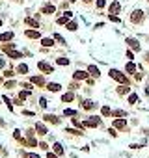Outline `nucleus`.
I'll use <instances>...</instances> for the list:
<instances>
[{"instance_id": "obj_35", "label": "nucleus", "mask_w": 149, "mask_h": 158, "mask_svg": "<svg viewBox=\"0 0 149 158\" xmlns=\"http://www.w3.org/2000/svg\"><path fill=\"white\" fill-rule=\"evenodd\" d=\"M39 106H41V108H47V99H41V101H39Z\"/></svg>"}, {"instance_id": "obj_45", "label": "nucleus", "mask_w": 149, "mask_h": 158, "mask_svg": "<svg viewBox=\"0 0 149 158\" xmlns=\"http://www.w3.org/2000/svg\"><path fill=\"white\" fill-rule=\"evenodd\" d=\"M54 2H56V0H54Z\"/></svg>"}, {"instance_id": "obj_23", "label": "nucleus", "mask_w": 149, "mask_h": 158, "mask_svg": "<svg viewBox=\"0 0 149 158\" xmlns=\"http://www.w3.org/2000/svg\"><path fill=\"white\" fill-rule=\"evenodd\" d=\"M54 153H56V155H64V147H62V143H54Z\"/></svg>"}, {"instance_id": "obj_30", "label": "nucleus", "mask_w": 149, "mask_h": 158, "mask_svg": "<svg viewBox=\"0 0 149 158\" xmlns=\"http://www.w3.org/2000/svg\"><path fill=\"white\" fill-rule=\"evenodd\" d=\"M58 63H60V65H69V60L67 58H58Z\"/></svg>"}, {"instance_id": "obj_14", "label": "nucleus", "mask_w": 149, "mask_h": 158, "mask_svg": "<svg viewBox=\"0 0 149 158\" xmlns=\"http://www.w3.org/2000/svg\"><path fill=\"white\" fill-rule=\"evenodd\" d=\"M26 37L37 39V37H39V32H37V30H26Z\"/></svg>"}, {"instance_id": "obj_2", "label": "nucleus", "mask_w": 149, "mask_h": 158, "mask_svg": "<svg viewBox=\"0 0 149 158\" xmlns=\"http://www.w3.org/2000/svg\"><path fill=\"white\" fill-rule=\"evenodd\" d=\"M37 67H39V71H43V73H54V67L50 65V63H47V61H39L37 63Z\"/></svg>"}, {"instance_id": "obj_42", "label": "nucleus", "mask_w": 149, "mask_h": 158, "mask_svg": "<svg viewBox=\"0 0 149 158\" xmlns=\"http://www.w3.org/2000/svg\"><path fill=\"white\" fill-rule=\"evenodd\" d=\"M84 2H91V0H84Z\"/></svg>"}, {"instance_id": "obj_12", "label": "nucleus", "mask_w": 149, "mask_h": 158, "mask_svg": "<svg viewBox=\"0 0 149 158\" xmlns=\"http://www.w3.org/2000/svg\"><path fill=\"white\" fill-rule=\"evenodd\" d=\"M95 106H97V102H93V101H84L82 108H84V110H93Z\"/></svg>"}, {"instance_id": "obj_8", "label": "nucleus", "mask_w": 149, "mask_h": 158, "mask_svg": "<svg viewBox=\"0 0 149 158\" xmlns=\"http://www.w3.org/2000/svg\"><path fill=\"white\" fill-rule=\"evenodd\" d=\"M88 74L89 73H86V71H77L73 76H74V80H84V78H88Z\"/></svg>"}, {"instance_id": "obj_38", "label": "nucleus", "mask_w": 149, "mask_h": 158, "mask_svg": "<svg viewBox=\"0 0 149 158\" xmlns=\"http://www.w3.org/2000/svg\"><path fill=\"white\" fill-rule=\"evenodd\" d=\"M110 21H112V22H119V17H116V15H110Z\"/></svg>"}, {"instance_id": "obj_34", "label": "nucleus", "mask_w": 149, "mask_h": 158, "mask_svg": "<svg viewBox=\"0 0 149 158\" xmlns=\"http://www.w3.org/2000/svg\"><path fill=\"white\" fill-rule=\"evenodd\" d=\"M4 88H7V89H13V88H15V82H7V84L4 86Z\"/></svg>"}, {"instance_id": "obj_33", "label": "nucleus", "mask_w": 149, "mask_h": 158, "mask_svg": "<svg viewBox=\"0 0 149 158\" xmlns=\"http://www.w3.org/2000/svg\"><path fill=\"white\" fill-rule=\"evenodd\" d=\"M54 39H56V41H60V43H65V41H64V37H62L60 34H54Z\"/></svg>"}, {"instance_id": "obj_6", "label": "nucleus", "mask_w": 149, "mask_h": 158, "mask_svg": "<svg viewBox=\"0 0 149 158\" xmlns=\"http://www.w3.org/2000/svg\"><path fill=\"white\" fill-rule=\"evenodd\" d=\"M13 32H4V34H0V41H11V39H13Z\"/></svg>"}, {"instance_id": "obj_29", "label": "nucleus", "mask_w": 149, "mask_h": 158, "mask_svg": "<svg viewBox=\"0 0 149 158\" xmlns=\"http://www.w3.org/2000/svg\"><path fill=\"white\" fill-rule=\"evenodd\" d=\"M67 30L69 32H74V30H77V22H67Z\"/></svg>"}, {"instance_id": "obj_13", "label": "nucleus", "mask_w": 149, "mask_h": 158, "mask_svg": "<svg viewBox=\"0 0 149 158\" xmlns=\"http://www.w3.org/2000/svg\"><path fill=\"white\" fill-rule=\"evenodd\" d=\"M71 19V11H67V13L64 15V17H60L58 19V24H67V21Z\"/></svg>"}, {"instance_id": "obj_3", "label": "nucleus", "mask_w": 149, "mask_h": 158, "mask_svg": "<svg viewBox=\"0 0 149 158\" xmlns=\"http://www.w3.org/2000/svg\"><path fill=\"white\" fill-rule=\"evenodd\" d=\"M99 125H101L99 117H89V119L84 121V126H99Z\"/></svg>"}, {"instance_id": "obj_18", "label": "nucleus", "mask_w": 149, "mask_h": 158, "mask_svg": "<svg viewBox=\"0 0 149 158\" xmlns=\"http://www.w3.org/2000/svg\"><path fill=\"white\" fill-rule=\"evenodd\" d=\"M114 126H116V128H125L127 123H125V119H116L114 121Z\"/></svg>"}, {"instance_id": "obj_21", "label": "nucleus", "mask_w": 149, "mask_h": 158, "mask_svg": "<svg viewBox=\"0 0 149 158\" xmlns=\"http://www.w3.org/2000/svg\"><path fill=\"white\" fill-rule=\"evenodd\" d=\"M125 71H127V73H131V74H132V73H136V65H134L132 61H131V63H127V67H125Z\"/></svg>"}, {"instance_id": "obj_19", "label": "nucleus", "mask_w": 149, "mask_h": 158, "mask_svg": "<svg viewBox=\"0 0 149 158\" xmlns=\"http://www.w3.org/2000/svg\"><path fill=\"white\" fill-rule=\"evenodd\" d=\"M41 45H43V47H52L54 41H52L50 37H43V39H41Z\"/></svg>"}, {"instance_id": "obj_36", "label": "nucleus", "mask_w": 149, "mask_h": 158, "mask_svg": "<svg viewBox=\"0 0 149 158\" xmlns=\"http://www.w3.org/2000/svg\"><path fill=\"white\" fill-rule=\"evenodd\" d=\"M73 125H74V126H78V128H82V126H84L82 123H78V119H73Z\"/></svg>"}, {"instance_id": "obj_27", "label": "nucleus", "mask_w": 149, "mask_h": 158, "mask_svg": "<svg viewBox=\"0 0 149 158\" xmlns=\"http://www.w3.org/2000/svg\"><path fill=\"white\" fill-rule=\"evenodd\" d=\"M136 101H138V95H136V93H132L131 97H129V104H136Z\"/></svg>"}, {"instance_id": "obj_44", "label": "nucleus", "mask_w": 149, "mask_h": 158, "mask_svg": "<svg viewBox=\"0 0 149 158\" xmlns=\"http://www.w3.org/2000/svg\"><path fill=\"white\" fill-rule=\"evenodd\" d=\"M0 26H2V21H0Z\"/></svg>"}, {"instance_id": "obj_26", "label": "nucleus", "mask_w": 149, "mask_h": 158, "mask_svg": "<svg viewBox=\"0 0 149 158\" xmlns=\"http://www.w3.org/2000/svg\"><path fill=\"white\" fill-rule=\"evenodd\" d=\"M45 121H50V123H60L56 115H45Z\"/></svg>"}, {"instance_id": "obj_40", "label": "nucleus", "mask_w": 149, "mask_h": 158, "mask_svg": "<svg viewBox=\"0 0 149 158\" xmlns=\"http://www.w3.org/2000/svg\"><path fill=\"white\" fill-rule=\"evenodd\" d=\"M4 63H6V61H4V58H0V69L4 67Z\"/></svg>"}, {"instance_id": "obj_15", "label": "nucleus", "mask_w": 149, "mask_h": 158, "mask_svg": "<svg viewBox=\"0 0 149 158\" xmlns=\"http://www.w3.org/2000/svg\"><path fill=\"white\" fill-rule=\"evenodd\" d=\"M127 43H129V47H131V49H136V50H140V43L136 41V39H127Z\"/></svg>"}, {"instance_id": "obj_4", "label": "nucleus", "mask_w": 149, "mask_h": 158, "mask_svg": "<svg viewBox=\"0 0 149 158\" xmlns=\"http://www.w3.org/2000/svg\"><path fill=\"white\" fill-rule=\"evenodd\" d=\"M121 11V4L119 2H112L110 7H108V13H119Z\"/></svg>"}, {"instance_id": "obj_25", "label": "nucleus", "mask_w": 149, "mask_h": 158, "mask_svg": "<svg viewBox=\"0 0 149 158\" xmlns=\"http://www.w3.org/2000/svg\"><path fill=\"white\" fill-rule=\"evenodd\" d=\"M26 24H28V26H34V28H37V21H34V19L32 17H28V19H26Z\"/></svg>"}, {"instance_id": "obj_24", "label": "nucleus", "mask_w": 149, "mask_h": 158, "mask_svg": "<svg viewBox=\"0 0 149 158\" xmlns=\"http://www.w3.org/2000/svg\"><path fill=\"white\" fill-rule=\"evenodd\" d=\"M101 113H103L104 117H110V115H112V110L108 108V106H103V110H101Z\"/></svg>"}, {"instance_id": "obj_17", "label": "nucleus", "mask_w": 149, "mask_h": 158, "mask_svg": "<svg viewBox=\"0 0 149 158\" xmlns=\"http://www.w3.org/2000/svg\"><path fill=\"white\" fill-rule=\"evenodd\" d=\"M30 80H32V84H37V86H45V80H43L41 76H32Z\"/></svg>"}, {"instance_id": "obj_22", "label": "nucleus", "mask_w": 149, "mask_h": 158, "mask_svg": "<svg viewBox=\"0 0 149 158\" xmlns=\"http://www.w3.org/2000/svg\"><path fill=\"white\" fill-rule=\"evenodd\" d=\"M74 99V95L73 93H65V95H62V102H69V101H73Z\"/></svg>"}, {"instance_id": "obj_16", "label": "nucleus", "mask_w": 149, "mask_h": 158, "mask_svg": "<svg viewBox=\"0 0 149 158\" xmlns=\"http://www.w3.org/2000/svg\"><path fill=\"white\" fill-rule=\"evenodd\" d=\"M54 9H56V7H54V6H43V13H45V15H52L54 13Z\"/></svg>"}, {"instance_id": "obj_41", "label": "nucleus", "mask_w": 149, "mask_h": 158, "mask_svg": "<svg viewBox=\"0 0 149 158\" xmlns=\"http://www.w3.org/2000/svg\"><path fill=\"white\" fill-rule=\"evenodd\" d=\"M0 125H6V123H4V121H2V119H0Z\"/></svg>"}, {"instance_id": "obj_39", "label": "nucleus", "mask_w": 149, "mask_h": 158, "mask_svg": "<svg viewBox=\"0 0 149 158\" xmlns=\"http://www.w3.org/2000/svg\"><path fill=\"white\" fill-rule=\"evenodd\" d=\"M47 158H58V155H54V153H47Z\"/></svg>"}, {"instance_id": "obj_43", "label": "nucleus", "mask_w": 149, "mask_h": 158, "mask_svg": "<svg viewBox=\"0 0 149 158\" xmlns=\"http://www.w3.org/2000/svg\"><path fill=\"white\" fill-rule=\"evenodd\" d=\"M69 2H74V0H69Z\"/></svg>"}, {"instance_id": "obj_31", "label": "nucleus", "mask_w": 149, "mask_h": 158, "mask_svg": "<svg viewBox=\"0 0 149 158\" xmlns=\"http://www.w3.org/2000/svg\"><path fill=\"white\" fill-rule=\"evenodd\" d=\"M65 115H77V110H64Z\"/></svg>"}, {"instance_id": "obj_9", "label": "nucleus", "mask_w": 149, "mask_h": 158, "mask_svg": "<svg viewBox=\"0 0 149 158\" xmlns=\"http://www.w3.org/2000/svg\"><path fill=\"white\" fill-rule=\"evenodd\" d=\"M88 73L91 74L93 78H97V76L101 74V73H99V67H95V65H89V67H88Z\"/></svg>"}, {"instance_id": "obj_20", "label": "nucleus", "mask_w": 149, "mask_h": 158, "mask_svg": "<svg viewBox=\"0 0 149 158\" xmlns=\"http://www.w3.org/2000/svg\"><path fill=\"white\" fill-rule=\"evenodd\" d=\"M7 56H9V58H13V60H17V58H21V52H17V50H13V49H11V50H7Z\"/></svg>"}, {"instance_id": "obj_7", "label": "nucleus", "mask_w": 149, "mask_h": 158, "mask_svg": "<svg viewBox=\"0 0 149 158\" xmlns=\"http://www.w3.org/2000/svg\"><path fill=\"white\" fill-rule=\"evenodd\" d=\"M36 130H37L39 134H41V136H45V134H49V128H47V126L43 125V123H36Z\"/></svg>"}, {"instance_id": "obj_37", "label": "nucleus", "mask_w": 149, "mask_h": 158, "mask_svg": "<svg viewBox=\"0 0 149 158\" xmlns=\"http://www.w3.org/2000/svg\"><path fill=\"white\" fill-rule=\"evenodd\" d=\"M13 71H6V73H4V76H7V78H11V76H13Z\"/></svg>"}, {"instance_id": "obj_11", "label": "nucleus", "mask_w": 149, "mask_h": 158, "mask_svg": "<svg viewBox=\"0 0 149 158\" xmlns=\"http://www.w3.org/2000/svg\"><path fill=\"white\" fill-rule=\"evenodd\" d=\"M17 73L19 74H26L28 73V65H26V63H19L17 65Z\"/></svg>"}, {"instance_id": "obj_10", "label": "nucleus", "mask_w": 149, "mask_h": 158, "mask_svg": "<svg viewBox=\"0 0 149 158\" xmlns=\"http://www.w3.org/2000/svg\"><path fill=\"white\" fill-rule=\"evenodd\" d=\"M60 88H62V86L56 84V82H49V84H47V89H50V91H54V93L60 91Z\"/></svg>"}, {"instance_id": "obj_28", "label": "nucleus", "mask_w": 149, "mask_h": 158, "mask_svg": "<svg viewBox=\"0 0 149 158\" xmlns=\"http://www.w3.org/2000/svg\"><path fill=\"white\" fill-rule=\"evenodd\" d=\"M117 91H119V95H127L129 91H131V89H129V88H127V86H125V88H123V86H121V88H119V89H117Z\"/></svg>"}, {"instance_id": "obj_32", "label": "nucleus", "mask_w": 149, "mask_h": 158, "mask_svg": "<svg viewBox=\"0 0 149 158\" xmlns=\"http://www.w3.org/2000/svg\"><path fill=\"white\" fill-rule=\"evenodd\" d=\"M106 6V0H97V7H104Z\"/></svg>"}, {"instance_id": "obj_1", "label": "nucleus", "mask_w": 149, "mask_h": 158, "mask_svg": "<svg viewBox=\"0 0 149 158\" xmlns=\"http://www.w3.org/2000/svg\"><path fill=\"white\" fill-rule=\"evenodd\" d=\"M110 76L114 78V80H117V82H121V84H127V78H125V74L123 73H119V71H116V69H110Z\"/></svg>"}, {"instance_id": "obj_5", "label": "nucleus", "mask_w": 149, "mask_h": 158, "mask_svg": "<svg viewBox=\"0 0 149 158\" xmlns=\"http://www.w3.org/2000/svg\"><path fill=\"white\" fill-rule=\"evenodd\" d=\"M142 19H144V11H142V9H138V11H134V13H132L131 21H132V22H140Z\"/></svg>"}]
</instances>
